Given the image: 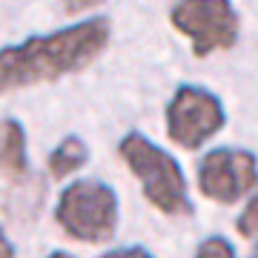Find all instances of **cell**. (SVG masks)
<instances>
[{
    "instance_id": "obj_9",
    "label": "cell",
    "mask_w": 258,
    "mask_h": 258,
    "mask_svg": "<svg viewBox=\"0 0 258 258\" xmlns=\"http://www.w3.org/2000/svg\"><path fill=\"white\" fill-rule=\"evenodd\" d=\"M195 258H238L235 255V249L232 244L224 235H210V238H204L195 249Z\"/></svg>"
},
{
    "instance_id": "obj_8",
    "label": "cell",
    "mask_w": 258,
    "mask_h": 258,
    "mask_svg": "<svg viewBox=\"0 0 258 258\" xmlns=\"http://www.w3.org/2000/svg\"><path fill=\"white\" fill-rule=\"evenodd\" d=\"M86 161H89V147H86L78 135H69V138H63L52 152H49L46 169L55 181H60V178L78 172Z\"/></svg>"
},
{
    "instance_id": "obj_6",
    "label": "cell",
    "mask_w": 258,
    "mask_h": 258,
    "mask_svg": "<svg viewBox=\"0 0 258 258\" xmlns=\"http://www.w3.org/2000/svg\"><path fill=\"white\" fill-rule=\"evenodd\" d=\"M258 186V158L247 149H210L198 164V189L215 204H235Z\"/></svg>"
},
{
    "instance_id": "obj_1",
    "label": "cell",
    "mask_w": 258,
    "mask_h": 258,
    "mask_svg": "<svg viewBox=\"0 0 258 258\" xmlns=\"http://www.w3.org/2000/svg\"><path fill=\"white\" fill-rule=\"evenodd\" d=\"M109 20L86 18L66 29L26 37L23 43L0 49V92L52 83L81 72L101 57V52L109 46Z\"/></svg>"
},
{
    "instance_id": "obj_15",
    "label": "cell",
    "mask_w": 258,
    "mask_h": 258,
    "mask_svg": "<svg viewBox=\"0 0 258 258\" xmlns=\"http://www.w3.org/2000/svg\"><path fill=\"white\" fill-rule=\"evenodd\" d=\"M252 258H258V252H255V255H252Z\"/></svg>"
},
{
    "instance_id": "obj_4",
    "label": "cell",
    "mask_w": 258,
    "mask_h": 258,
    "mask_svg": "<svg viewBox=\"0 0 258 258\" xmlns=\"http://www.w3.org/2000/svg\"><path fill=\"white\" fill-rule=\"evenodd\" d=\"M169 23L189 40L195 57L232 49L241 32L232 0H178L169 9Z\"/></svg>"
},
{
    "instance_id": "obj_12",
    "label": "cell",
    "mask_w": 258,
    "mask_h": 258,
    "mask_svg": "<svg viewBox=\"0 0 258 258\" xmlns=\"http://www.w3.org/2000/svg\"><path fill=\"white\" fill-rule=\"evenodd\" d=\"M101 258H155L152 252H147L144 247H120V249H112Z\"/></svg>"
},
{
    "instance_id": "obj_11",
    "label": "cell",
    "mask_w": 258,
    "mask_h": 258,
    "mask_svg": "<svg viewBox=\"0 0 258 258\" xmlns=\"http://www.w3.org/2000/svg\"><path fill=\"white\" fill-rule=\"evenodd\" d=\"M106 0H63V9L69 15H81V12H92L98 6H103Z\"/></svg>"
},
{
    "instance_id": "obj_10",
    "label": "cell",
    "mask_w": 258,
    "mask_h": 258,
    "mask_svg": "<svg viewBox=\"0 0 258 258\" xmlns=\"http://www.w3.org/2000/svg\"><path fill=\"white\" fill-rule=\"evenodd\" d=\"M235 230L249 241H258V195H252L244 207V212L238 215V221H235Z\"/></svg>"
},
{
    "instance_id": "obj_7",
    "label": "cell",
    "mask_w": 258,
    "mask_h": 258,
    "mask_svg": "<svg viewBox=\"0 0 258 258\" xmlns=\"http://www.w3.org/2000/svg\"><path fill=\"white\" fill-rule=\"evenodd\" d=\"M0 172L12 181H18L29 172L26 129L15 118L0 120Z\"/></svg>"
},
{
    "instance_id": "obj_3",
    "label": "cell",
    "mask_w": 258,
    "mask_h": 258,
    "mask_svg": "<svg viewBox=\"0 0 258 258\" xmlns=\"http://www.w3.org/2000/svg\"><path fill=\"white\" fill-rule=\"evenodd\" d=\"M55 221L69 238L103 244L118 227V195L109 184L95 178L72 181L55 204Z\"/></svg>"
},
{
    "instance_id": "obj_5",
    "label": "cell",
    "mask_w": 258,
    "mask_h": 258,
    "mask_svg": "<svg viewBox=\"0 0 258 258\" xmlns=\"http://www.w3.org/2000/svg\"><path fill=\"white\" fill-rule=\"evenodd\" d=\"M227 123L221 98L204 86L184 83L166 103V135L181 149H201Z\"/></svg>"
},
{
    "instance_id": "obj_13",
    "label": "cell",
    "mask_w": 258,
    "mask_h": 258,
    "mask_svg": "<svg viewBox=\"0 0 258 258\" xmlns=\"http://www.w3.org/2000/svg\"><path fill=\"white\" fill-rule=\"evenodd\" d=\"M18 252H15V244L9 241V235L0 230V258H15Z\"/></svg>"
},
{
    "instance_id": "obj_14",
    "label": "cell",
    "mask_w": 258,
    "mask_h": 258,
    "mask_svg": "<svg viewBox=\"0 0 258 258\" xmlns=\"http://www.w3.org/2000/svg\"><path fill=\"white\" fill-rule=\"evenodd\" d=\"M46 258H75V255H69V252H52V255H46Z\"/></svg>"
},
{
    "instance_id": "obj_2",
    "label": "cell",
    "mask_w": 258,
    "mask_h": 258,
    "mask_svg": "<svg viewBox=\"0 0 258 258\" xmlns=\"http://www.w3.org/2000/svg\"><path fill=\"white\" fill-rule=\"evenodd\" d=\"M118 155L129 172L141 181V189L155 210H161L164 215H172V218L192 215L186 178L175 155H169L166 149L152 144L141 132H129L120 138Z\"/></svg>"
}]
</instances>
